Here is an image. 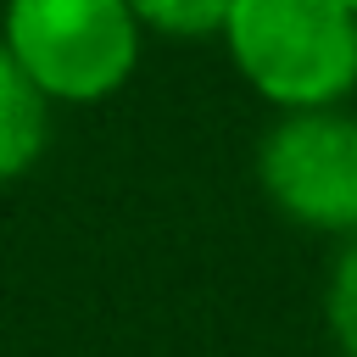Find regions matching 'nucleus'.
<instances>
[{
    "label": "nucleus",
    "instance_id": "nucleus-1",
    "mask_svg": "<svg viewBox=\"0 0 357 357\" xmlns=\"http://www.w3.org/2000/svg\"><path fill=\"white\" fill-rule=\"evenodd\" d=\"M223 45L279 112L340 106L357 89V11L346 0H234Z\"/></svg>",
    "mask_w": 357,
    "mask_h": 357
},
{
    "label": "nucleus",
    "instance_id": "nucleus-2",
    "mask_svg": "<svg viewBox=\"0 0 357 357\" xmlns=\"http://www.w3.org/2000/svg\"><path fill=\"white\" fill-rule=\"evenodd\" d=\"M139 17L128 0H6L0 39L22 73L67 106L117 95L139 67Z\"/></svg>",
    "mask_w": 357,
    "mask_h": 357
},
{
    "label": "nucleus",
    "instance_id": "nucleus-3",
    "mask_svg": "<svg viewBox=\"0 0 357 357\" xmlns=\"http://www.w3.org/2000/svg\"><path fill=\"white\" fill-rule=\"evenodd\" d=\"M257 184L290 223L357 234V117L340 106L284 112L257 145Z\"/></svg>",
    "mask_w": 357,
    "mask_h": 357
},
{
    "label": "nucleus",
    "instance_id": "nucleus-4",
    "mask_svg": "<svg viewBox=\"0 0 357 357\" xmlns=\"http://www.w3.org/2000/svg\"><path fill=\"white\" fill-rule=\"evenodd\" d=\"M50 134V95L22 73V61L0 39V184L28 173Z\"/></svg>",
    "mask_w": 357,
    "mask_h": 357
},
{
    "label": "nucleus",
    "instance_id": "nucleus-5",
    "mask_svg": "<svg viewBox=\"0 0 357 357\" xmlns=\"http://www.w3.org/2000/svg\"><path fill=\"white\" fill-rule=\"evenodd\" d=\"M134 17L156 33L173 39H201V33H223V17L234 0H128Z\"/></svg>",
    "mask_w": 357,
    "mask_h": 357
},
{
    "label": "nucleus",
    "instance_id": "nucleus-6",
    "mask_svg": "<svg viewBox=\"0 0 357 357\" xmlns=\"http://www.w3.org/2000/svg\"><path fill=\"white\" fill-rule=\"evenodd\" d=\"M324 312H329V335H335V346H340L346 357H357V234H351V245L335 257Z\"/></svg>",
    "mask_w": 357,
    "mask_h": 357
},
{
    "label": "nucleus",
    "instance_id": "nucleus-7",
    "mask_svg": "<svg viewBox=\"0 0 357 357\" xmlns=\"http://www.w3.org/2000/svg\"><path fill=\"white\" fill-rule=\"evenodd\" d=\"M346 6H351V11H357V0H346Z\"/></svg>",
    "mask_w": 357,
    "mask_h": 357
}]
</instances>
